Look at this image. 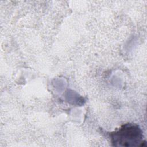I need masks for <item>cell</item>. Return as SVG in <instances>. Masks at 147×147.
<instances>
[{"label":"cell","instance_id":"6da1fadb","mask_svg":"<svg viewBox=\"0 0 147 147\" xmlns=\"http://www.w3.org/2000/svg\"><path fill=\"white\" fill-rule=\"evenodd\" d=\"M111 142L116 146H142L143 136L141 129L135 124L127 123L110 134Z\"/></svg>","mask_w":147,"mask_h":147}]
</instances>
